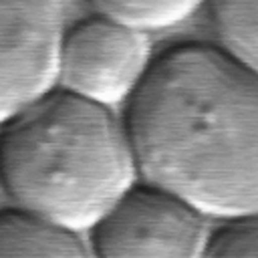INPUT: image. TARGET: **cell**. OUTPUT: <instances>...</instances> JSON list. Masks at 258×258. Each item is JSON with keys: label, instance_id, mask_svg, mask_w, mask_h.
<instances>
[{"label": "cell", "instance_id": "obj_8", "mask_svg": "<svg viewBox=\"0 0 258 258\" xmlns=\"http://www.w3.org/2000/svg\"><path fill=\"white\" fill-rule=\"evenodd\" d=\"M95 12L129 22L145 32L175 26L208 0H87Z\"/></svg>", "mask_w": 258, "mask_h": 258}, {"label": "cell", "instance_id": "obj_9", "mask_svg": "<svg viewBox=\"0 0 258 258\" xmlns=\"http://www.w3.org/2000/svg\"><path fill=\"white\" fill-rule=\"evenodd\" d=\"M204 256H258V210L228 218L222 226L210 230Z\"/></svg>", "mask_w": 258, "mask_h": 258}, {"label": "cell", "instance_id": "obj_3", "mask_svg": "<svg viewBox=\"0 0 258 258\" xmlns=\"http://www.w3.org/2000/svg\"><path fill=\"white\" fill-rule=\"evenodd\" d=\"M206 220L187 200L139 177L91 226L87 244L99 258L204 256L212 230Z\"/></svg>", "mask_w": 258, "mask_h": 258}, {"label": "cell", "instance_id": "obj_7", "mask_svg": "<svg viewBox=\"0 0 258 258\" xmlns=\"http://www.w3.org/2000/svg\"><path fill=\"white\" fill-rule=\"evenodd\" d=\"M220 44L258 71V0H208Z\"/></svg>", "mask_w": 258, "mask_h": 258}, {"label": "cell", "instance_id": "obj_2", "mask_svg": "<svg viewBox=\"0 0 258 258\" xmlns=\"http://www.w3.org/2000/svg\"><path fill=\"white\" fill-rule=\"evenodd\" d=\"M139 179L111 107L52 87L0 125V187L18 206L87 234Z\"/></svg>", "mask_w": 258, "mask_h": 258}, {"label": "cell", "instance_id": "obj_5", "mask_svg": "<svg viewBox=\"0 0 258 258\" xmlns=\"http://www.w3.org/2000/svg\"><path fill=\"white\" fill-rule=\"evenodd\" d=\"M60 36L50 0H0V125L56 87Z\"/></svg>", "mask_w": 258, "mask_h": 258}, {"label": "cell", "instance_id": "obj_1", "mask_svg": "<svg viewBox=\"0 0 258 258\" xmlns=\"http://www.w3.org/2000/svg\"><path fill=\"white\" fill-rule=\"evenodd\" d=\"M123 125L141 179L208 218L258 210V71L220 42H177L153 56Z\"/></svg>", "mask_w": 258, "mask_h": 258}, {"label": "cell", "instance_id": "obj_6", "mask_svg": "<svg viewBox=\"0 0 258 258\" xmlns=\"http://www.w3.org/2000/svg\"><path fill=\"white\" fill-rule=\"evenodd\" d=\"M2 256L87 258L91 250L81 232L14 204V208L0 210V258Z\"/></svg>", "mask_w": 258, "mask_h": 258}, {"label": "cell", "instance_id": "obj_4", "mask_svg": "<svg viewBox=\"0 0 258 258\" xmlns=\"http://www.w3.org/2000/svg\"><path fill=\"white\" fill-rule=\"evenodd\" d=\"M153 60L145 30L95 12L62 30L56 85L89 101L125 103Z\"/></svg>", "mask_w": 258, "mask_h": 258}]
</instances>
